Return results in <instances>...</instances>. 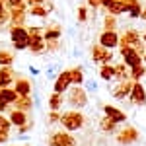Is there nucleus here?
<instances>
[{"label":"nucleus","mask_w":146,"mask_h":146,"mask_svg":"<svg viewBox=\"0 0 146 146\" xmlns=\"http://www.w3.org/2000/svg\"><path fill=\"white\" fill-rule=\"evenodd\" d=\"M103 113H105V117L113 119L115 123H123V121H127V115H125L123 111H119L117 107H111V105H103Z\"/></svg>","instance_id":"16"},{"label":"nucleus","mask_w":146,"mask_h":146,"mask_svg":"<svg viewBox=\"0 0 146 146\" xmlns=\"http://www.w3.org/2000/svg\"><path fill=\"white\" fill-rule=\"evenodd\" d=\"M144 60H146V53H144Z\"/></svg>","instance_id":"46"},{"label":"nucleus","mask_w":146,"mask_h":146,"mask_svg":"<svg viewBox=\"0 0 146 146\" xmlns=\"http://www.w3.org/2000/svg\"><path fill=\"white\" fill-rule=\"evenodd\" d=\"M10 119H6L2 113H0V135H8V131H10Z\"/></svg>","instance_id":"34"},{"label":"nucleus","mask_w":146,"mask_h":146,"mask_svg":"<svg viewBox=\"0 0 146 146\" xmlns=\"http://www.w3.org/2000/svg\"><path fill=\"white\" fill-rule=\"evenodd\" d=\"M16 72L12 66H0V88H10V84L16 80Z\"/></svg>","instance_id":"14"},{"label":"nucleus","mask_w":146,"mask_h":146,"mask_svg":"<svg viewBox=\"0 0 146 146\" xmlns=\"http://www.w3.org/2000/svg\"><path fill=\"white\" fill-rule=\"evenodd\" d=\"M10 39L16 51H25L29 47V31L23 25H12L10 27Z\"/></svg>","instance_id":"1"},{"label":"nucleus","mask_w":146,"mask_h":146,"mask_svg":"<svg viewBox=\"0 0 146 146\" xmlns=\"http://www.w3.org/2000/svg\"><path fill=\"white\" fill-rule=\"evenodd\" d=\"M14 62V53L8 49H0V66H12Z\"/></svg>","instance_id":"25"},{"label":"nucleus","mask_w":146,"mask_h":146,"mask_svg":"<svg viewBox=\"0 0 146 146\" xmlns=\"http://www.w3.org/2000/svg\"><path fill=\"white\" fill-rule=\"evenodd\" d=\"M25 18H27V8H25V4L16 6V8H10L12 25H23V23H25Z\"/></svg>","instance_id":"10"},{"label":"nucleus","mask_w":146,"mask_h":146,"mask_svg":"<svg viewBox=\"0 0 146 146\" xmlns=\"http://www.w3.org/2000/svg\"><path fill=\"white\" fill-rule=\"evenodd\" d=\"M70 86H72V74H70V70H60V74H58L56 80H55V88H53V90H55L56 94H62V92H66Z\"/></svg>","instance_id":"8"},{"label":"nucleus","mask_w":146,"mask_h":146,"mask_svg":"<svg viewBox=\"0 0 146 146\" xmlns=\"http://www.w3.org/2000/svg\"><path fill=\"white\" fill-rule=\"evenodd\" d=\"M127 12L131 18H140V12H142V6L138 0H129L127 2Z\"/></svg>","instance_id":"24"},{"label":"nucleus","mask_w":146,"mask_h":146,"mask_svg":"<svg viewBox=\"0 0 146 146\" xmlns=\"http://www.w3.org/2000/svg\"><path fill=\"white\" fill-rule=\"evenodd\" d=\"M131 90H133V84L129 80H121V84L113 90V98L115 100H125L127 96H131Z\"/></svg>","instance_id":"15"},{"label":"nucleus","mask_w":146,"mask_h":146,"mask_svg":"<svg viewBox=\"0 0 146 146\" xmlns=\"http://www.w3.org/2000/svg\"><path fill=\"white\" fill-rule=\"evenodd\" d=\"M29 107H31V100H29V96H23V98H18V100H16V109L27 111Z\"/></svg>","instance_id":"32"},{"label":"nucleus","mask_w":146,"mask_h":146,"mask_svg":"<svg viewBox=\"0 0 146 146\" xmlns=\"http://www.w3.org/2000/svg\"><path fill=\"white\" fill-rule=\"evenodd\" d=\"M136 138H138L136 129H133V127H125V131H121L119 136H117V142H119V144H133Z\"/></svg>","instance_id":"12"},{"label":"nucleus","mask_w":146,"mask_h":146,"mask_svg":"<svg viewBox=\"0 0 146 146\" xmlns=\"http://www.w3.org/2000/svg\"><path fill=\"white\" fill-rule=\"evenodd\" d=\"M90 53H92V60H94V62H100V64H109V60L113 58L111 49H105V47H101L100 43H98V45H92Z\"/></svg>","instance_id":"6"},{"label":"nucleus","mask_w":146,"mask_h":146,"mask_svg":"<svg viewBox=\"0 0 146 146\" xmlns=\"http://www.w3.org/2000/svg\"><path fill=\"white\" fill-rule=\"evenodd\" d=\"M6 107H8V103H6V101H4V100H2V98H0V113L4 111Z\"/></svg>","instance_id":"41"},{"label":"nucleus","mask_w":146,"mask_h":146,"mask_svg":"<svg viewBox=\"0 0 146 146\" xmlns=\"http://www.w3.org/2000/svg\"><path fill=\"white\" fill-rule=\"evenodd\" d=\"M8 140V135H0V142H6Z\"/></svg>","instance_id":"43"},{"label":"nucleus","mask_w":146,"mask_h":146,"mask_svg":"<svg viewBox=\"0 0 146 146\" xmlns=\"http://www.w3.org/2000/svg\"><path fill=\"white\" fill-rule=\"evenodd\" d=\"M88 2V6H92V8H98L100 6V0H86Z\"/></svg>","instance_id":"40"},{"label":"nucleus","mask_w":146,"mask_h":146,"mask_svg":"<svg viewBox=\"0 0 146 146\" xmlns=\"http://www.w3.org/2000/svg\"><path fill=\"white\" fill-rule=\"evenodd\" d=\"M49 123H60V115L56 111H51V115H49Z\"/></svg>","instance_id":"37"},{"label":"nucleus","mask_w":146,"mask_h":146,"mask_svg":"<svg viewBox=\"0 0 146 146\" xmlns=\"http://www.w3.org/2000/svg\"><path fill=\"white\" fill-rule=\"evenodd\" d=\"M49 146H74V138L68 133H55L49 140Z\"/></svg>","instance_id":"11"},{"label":"nucleus","mask_w":146,"mask_h":146,"mask_svg":"<svg viewBox=\"0 0 146 146\" xmlns=\"http://www.w3.org/2000/svg\"><path fill=\"white\" fill-rule=\"evenodd\" d=\"M84 86H86L88 92H96L98 90V82H96V80H84Z\"/></svg>","instance_id":"36"},{"label":"nucleus","mask_w":146,"mask_h":146,"mask_svg":"<svg viewBox=\"0 0 146 146\" xmlns=\"http://www.w3.org/2000/svg\"><path fill=\"white\" fill-rule=\"evenodd\" d=\"M29 72L35 76V74H39V68H37V66H29Z\"/></svg>","instance_id":"42"},{"label":"nucleus","mask_w":146,"mask_h":146,"mask_svg":"<svg viewBox=\"0 0 146 146\" xmlns=\"http://www.w3.org/2000/svg\"><path fill=\"white\" fill-rule=\"evenodd\" d=\"M103 25H105V29H115V27H117V16L107 14V16L103 18Z\"/></svg>","instance_id":"33"},{"label":"nucleus","mask_w":146,"mask_h":146,"mask_svg":"<svg viewBox=\"0 0 146 146\" xmlns=\"http://www.w3.org/2000/svg\"><path fill=\"white\" fill-rule=\"evenodd\" d=\"M100 45L105 49H113V47L119 45V33L115 29H105L100 35Z\"/></svg>","instance_id":"9"},{"label":"nucleus","mask_w":146,"mask_h":146,"mask_svg":"<svg viewBox=\"0 0 146 146\" xmlns=\"http://www.w3.org/2000/svg\"><path fill=\"white\" fill-rule=\"evenodd\" d=\"M84 115L78 111H66L60 115V123H62V127L66 129V131H78V129H82L84 127Z\"/></svg>","instance_id":"3"},{"label":"nucleus","mask_w":146,"mask_h":146,"mask_svg":"<svg viewBox=\"0 0 146 146\" xmlns=\"http://www.w3.org/2000/svg\"><path fill=\"white\" fill-rule=\"evenodd\" d=\"M51 12L47 10L45 4H37V6H29L27 8V16H35V18H47Z\"/></svg>","instance_id":"20"},{"label":"nucleus","mask_w":146,"mask_h":146,"mask_svg":"<svg viewBox=\"0 0 146 146\" xmlns=\"http://www.w3.org/2000/svg\"><path fill=\"white\" fill-rule=\"evenodd\" d=\"M70 74H72V84H74V86L84 84V70H82V66L70 68Z\"/></svg>","instance_id":"27"},{"label":"nucleus","mask_w":146,"mask_h":146,"mask_svg":"<svg viewBox=\"0 0 146 146\" xmlns=\"http://www.w3.org/2000/svg\"><path fill=\"white\" fill-rule=\"evenodd\" d=\"M27 31H29V47L27 49L35 55H41L47 47L45 39H43V29L41 27H29Z\"/></svg>","instance_id":"2"},{"label":"nucleus","mask_w":146,"mask_h":146,"mask_svg":"<svg viewBox=\"0 0 146 146\" xmlns=\"http://www.w3.org/2000/svg\"><path fill=\"white\" fill-rule=\"evenodd\" d=\"M14 90H16V94H18L20 98H23V96H29V94H31V82H29L27 78H18V80H16Z\"/></svg>","instance_id":"17"},{"label":"nucleus","mask_w":146,"mask_h":146,"mask_svg":"<svg viewBox=\"0 0 146 146\" xmlns=\"http://www.w3.org/2000/svg\"><path fill=\"white\" fill-rule=\"evenodd\" d=\"M140 18H142V20H146V10H142V12H140Z\"/></svg>","instance_id":"44"},{"label":"nucleus","mask_w":146,"mask_h":146,"mask_svg":"<svg viewBox=\"0 0 146 146\" xmlns=\"http://www.w3.org/2000/svg\"><path fill=\"white\" fill-rule=\"evenodd\" d=\"M27 2V6H37V4H45L49 0H25Z\"/></svg>","instance_id":"38"},{"label":"nucleus","mask_w":146,"mask_h":146,"mask_svg":"<svg viewBox=\"0 0 146 146\" xmlns=\"http://www.w3.org/2000/svg\"><path fill=\"white\" fill-rule=\"evenodd\" d=\"M125 45L135 47L140 55L144 53V43L140 41V33H138L136 29H127V31L119 37V47H125Z\"/></svg>","instance_id":"4"},{"label":"nucleus","mask_w":146,"mask_h":146,"mask_svg":"<svg viewBox=\"0 0 146 146\" xmlns=\"http://www.w3.org/2000/svg\"><path fill=\"white\" fill-rule=\"evenodd\" d=\"M88 20V8L86 6H78V22H86Z\"/></svg>","instance_id":"35"},{"label":"nucleus","mask_w":146,"mask_h":146,"mask_svg":"<svg viewBox=\"0 0 146 146\" xmlns=\"http://www.w3.org/2000/svg\"><path fill=\"white\" fill-rule=\"evenodd\" d=\"M144 74H146V68L142 66V64H136V66L131 68V78L135 80V82H138V80L142 78Z\"/></svg>","instance_id":"31"},{"label":"nucleus","mask_w":146,"mask_h":146,"mask_svg":"<svg viewBox=\"0 0 146 146\" xmlns=\"http://www.w3.org/2000/svg\"><path fill=\"white\" fill-rule=\"evenodd\" d=\"M0 98L6 101L8 105H10V103H16V100H18L20 96L16 94V90H14V88H0Z\"/></svg>","instance_id":"21"},{"label":"nucleus","mask_w":146,"mask_h":146,"mask_svg":"<svg viewBox=\"0 0 146 146\" xmlns=\"http://www.w3.org/2000/svg\"><path fill=\"white\" fill-rule=\"evenodd\" d=\"M115 127H117V123H115L113 119H109V117H103L101 123H100V129L103 131V133H113Z\"/></svg>","instance_id":"30"},{"label":"nucleus","mask_w":146,"mask_h":146,"mask_svg":"<svg viewBox=\"0 0 146 146\" xmlns=\"http://www.w3.org/2000/svg\"><path fill=\"white\" fill-rule=\"evenodd\" d=\"M60 70H62V64H60V62H51V64L45 68L47 80H56V76L60 74Z\"/></svg>","instance_id":"22"},{"label":"nucleus","mask_w":146,"mask_h":146,"mask_svg":"<svg viewBox=\"0 0 146 146\" xmlns=\"http://www.w3.org/2000/svg\"><path fill=\"white\" fill-rule=\"evenodd\" d=\"M60 105H62V98H60V94H53V96H49V107H51V111H58L60 109Z\"/></svg>","instance_id":"29"},{"label":"nucleus","mask_w":146,"mask_h":146,"mask_svg":"<svg viewBox=\"0 0 146 146\" xmlns=\"http://www.w3.org/2000/svg\"><path fill=\"white\" fill-rule=\"evenodd\" d=\"M68 103L74 105V107H84L88 103V96H86V90H82L80 86H76L74 90L68 92Z\"/></svg>","instance_id":"7"},{"label":"nucleus","mask_w":146,"mask_h":146,"mask_svg":"<svg viewBox=\"0 0 146 146\" xmlns=\"http://www.w3.org/2000/svg\"><path fill=\"white\" fill-rule=\"evenodd\" d=\"M10 123L16 125L18 129H20V127H23V125H27V113L22 111V109H12V113H10Z\"/></svg>","instance_id":"18"},{"label":"nucleus","mask_w":146,"mask_h":146,"mask_svg":"<svg viewBox=\"0 0 146 146\" xmlns=\"http://www.w3.org/2000/svg\"><path fill=\"white\" fill-rule=\"evenodd\" d=\"M100 76H101V80H113L115 78V66H111V64H101V68H100Z\"/></svg>","instance_id":"26"},{"label":"nucleus","mask_w":146,"mask_h":146,"mask_svg":"<svg viewBox=\"0 0 146 146\" xmlns=\"http://www.w3.org/2000/svg\"><path fill=\"white\" fill-rule=\"evenodd\" d=\"M123 12H127V4L123 0H113L109 4V8H107V14H113V16H119Z\"/></svg>","instance_id":"23"},{"label":"nucleus","mask_w":146,"mask_h":146,"mask_svg":"<svg viewBox=\"0 0 146 146\" xmlns=\"http://www.w3.org/2000/svg\"><path fill=\"white\" fill-rule=\"evenodd\" d=\"M60 35H62V29H60L58 25H51V27L43 29V39H45V43L47 41H58Z\"/></svg>","instance_id":"19"},{"label":"nucleus","mask_w":146,"mask_h":146,"mask_svg":"<svg viewBox=\"0 0 146 146\" xmlns=\"http://www.w3.org/2000/svg\"><path fill=\"white\" fill-rule=\"evenodd\" d=\"M142 43H144V47H146V33L142 35Z\"/></svg>","instance_id":"45"},{"label":"nucleus","mask_w":146,"mask_h":146,"mask_svg":"<svg viewBox=\"0 0 146 146\" xmlns=\"http://www.w3.org/2000/svg\"><path fill=\"white\" fill-rule=\"evenodd\" d=\"M121 56H123V62H125V64H127L129 68L136 66V64H142L140 53L136 51L135 47H131V45H125V47H121Z\"/></svg>","instance_id":"5"},{"label":"nucleus","mask_w":146,"mask_h":146,"mask_svg":"<svg viewBox=\"0 0 146 146\" xmlns=\"http://www.w3.org/2000/svg\"><path fill=\"white\" fill-rule=\"evenodd\" d=\"M131 100H133V103H136V105L146 103V92H144V88H142V84H140V82H135V84H133Z\"/></svg>","instance_id":"13"},{"label":"nucleus","mask_w":146,"mask_h":146,"mask_svg":"<svg viewBox=\"0 0 146 146\" xmlns=\"http://www.w3.org/2000/svg\"><path fill=\"white\" fill-rule=\"evenodd\" d=\"M111 2H113V0H100V6H101V8H105V10H107Z\"/></svg>","instance_id":"39"},{"label":"nucleus","mask_w":146,"mask_h":146,"mask_svg":"<svg viewBox=\"0 0 146 146\" xmlns=\"http://www.w3.org/2000/svg\"><path fill=\"white\" fill-rule=\"evenodd\" d=\"M2 2H4V4H6V0H2Z\"/></svg>","instance_id":"47"},{"label":"nucleus","mask_w":146,"mask_h":146,"mask_svg":"<svg viewBox=\"0 0 146 146\" xmlns=\"http://www.w3.org/2000/svg\"><path fill=\"white\" fill-rule=\"evenodd\" d=\"M144 76H146V74H144Z\"/></svg>","instance_id":"48"},{"label":"nucleus","mask_w":146,"mask_h":146,"mask_svg":"<svg viewBox=\"0 0 146 146\" xmlns=\"http://www.w3.org/2000/svg\"><path fill=\"white\" fill-rule=\"evenodd\" d=\"M129 76H131V70H129V66L127 64H117L115 66V78L119 80H129Z\"/></svg>","instance_id":"28"}]
</instances>
